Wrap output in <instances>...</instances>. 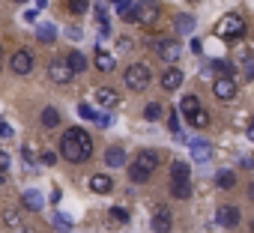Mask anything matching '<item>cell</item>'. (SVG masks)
Returning <instances> with one entry per match:
<instances>
[{"label": "cell", "mask_w": 254, "mask_h": 233, "mask_svg": "<svg viewBox=\"0 0 254 233\" xmlns=\"http://www.w3.org/2000/svg\"><path fill=\"white\" fill-rule=\"evenodd\" d=\"M150 81H153V72H150V66H144V63H132L129 69H126V87L135 90V93L147 90Z\"/></svg>", "instance_id": "4"}, {"label": "cell", "mask_w": 254, "mask_h": 233, "mask_svg": "<svg viewBox=\"0 0 254 233\" xmlns=\"http://www.w3.org/2000/svg\"><path fill=\"white\" fill-rule=\"evenodd\" d=\"M66 63H69L72 75H81V72H87V57H84L81 51H69V54H66Z\"/></svg>", "instance_id": "16"}, {"label": "cell", "mask_w": 254, "mask_h": 233, "mask_svg": "<svg viewBox=\"0 0 254 233\" xmlns=\"http://www.w3.org/2000/svg\"><path fill=\"white\" fill-rule=\"evenodd\" d=\"M191 51H194V54H200V51H203V45H200V39H191Z\"/></svg>", "instance_id": "43"}, {"label": "cell", "mask_w": 254, "mask_h": 233, "mask_svg": "<svg viewBox=\"0 0 254 233\" xmlns=\"http://www.w3.org/2000/svg\"><path fill=\"white\" fill-rule=\"evenodd\" d=\"M36 36H39V42H45V45H51V42L57 39V27H54V24H42V27L36 30Z\"/></svg>", "instance_id": "24"}, {"label": "cell", "mask_w": 254, "mask_h": 233, "mask_svg": "<svg viewBox=\"0 0 254 233\" xmlns=\"http://www.w3.org/2000/svg\"><path fill=\"white\" fill-rule=\"evenodd\" d=\"M3 224H6V227H12V230L24 227V221H21V212H15V209H6V212H3Z\"/></svg>", "instance_id": "27"}, {"label": "cell", "mask_w": 254, "mask_h": 233, "mask_svg": "<svg viewBox=\"0 0 254 233\" xmlns=\"http://www.w3.org/2000/svg\"><path fill=\"white\" fill-rule=\"evenodd\" d=\"M189 3H197V0H189Z\"/></svg>", "instance_id": "52"}, {"label": "cell", "mask_w": 254, "mask_h": 233, "mask_svg": "<svg viewBox=\"0 0 254 233\" xmlns=\"http://www.w3.org/2000/svg\"><path fill=\"white\" fill-rule=\"evenodd\" d=\"M111 218H114L117 224H126V221H129V212L120 209V206H114V209H111Z\"/></svg>", "instance_id": "34"}, {"label": "cell", "mask_w": 254, "mask_h": 233, "mask_svg": "<svg viewBox=\"0 0 254 233\" xmlns=\"http://www.w3.org/2000/svg\"><path fill=\"white\" fill-rule=\"evenodd\" d=\"M15 3H24V0H15Z\"/></svg>", "instance_id": "51"}, {"label": "cell", "mask_w": 254, "mask_h": 233, "mask_svg": "<svg viewBox=\"0 0 254 233\" xmlns=\"http://www.w3.org/2000/svg\"><path fill=\"white\" fill-rule=\"evenodd\" d=\"M96 123H99L102 129H108V126H114V116H111V114H99V120H96Z\"/></svg>", "instance_id": "38"}, {"label": "cell", "mask_w": 254, "mask_h": 233, "mask_svg": "<svg viewBox=\"0 0 254 233\" xmlns=\"http://www.w3.org/2000/svg\"><path fill=\"white\" fill-rule=\"evenodd\" d=\"M159 162H162V153L159 150H141L135 156V162L129 165V179L132 182H147L159 171Z\"/></svg>", "instance_id": "2"}, {"label": "cell", "mask_w": 254, "mask_h": 233, "mask_svg": "<svg viewBox=\"0 0 254 233\" xmlns=\"http://www.w3.org/2000/svg\"><path fill=\"white\" fill-rule=\"evenodd\" d=\"M212 93H215V99L230 102V99L236 96V81H233V75H218V78L212 81Z\"/></svg>", "instance_id": "8"}, {"label": "cell", "mask_w": 254, "mask_h": 233, "mask_svg": "<svg viewBox=\"0 0 254 233\" xmlns=\"http://www.w3.org/2000/svg\"><path fill=\"white\" fill-rule=\"evenodd\" d=\"M215 221H218L221 227H236V224H239V209H236V206H218Z\"/></svg>", "instance_id": "12"}, {"label": "cell", "mask_w": 254, "mask_h": 233, "mask_svg": "<svg viewBox=\"0 0 254 233\" xmlns=\"http://www.w3.org/2000/svg\"><path fill=\"white\" fill-rule=\"evenodd\" d=\"M21 156H24L27 168H33V165H36V156H33V147H30V144H24V147H21Z\"/></svg>", "instance_id": "35"}, {"label": "cell", "mask_w": 254, "mask_h": 233, "mask_svg": "<svg viewBox=\"0 0 254 233\" xmlns=\"http://www.w3.org/2000/svg\"><path fill=\"white\" fill-rule=\"evenodd\" d=\"M245 18L239 15V12H227L218 24H215V33H218V39H227V42H236V39H242L245 36Z\"/></svg>", "instance_id": "3"}, {"label": "cell", "mask_w": 254, "mask_h": 233, "mask_svg": "<svg viewBox=\"0 0 254 233\" xmlns=\"http://www.w3.org/2000/svg\"><path fill=\"white\" fill-rule=\"evenodd\" d=\"M78 114L84 116V120H99V114H96L90 105H78Z\"/></svg>", "instance_id": "36"}, {"label": "cell", "mask_w": 254, "mask_h": 233, "mask_svg": "<svg viewBox=\"0 0 254 233\" xmlns=\"http://www.w3.org/2000/svg\"><path fill=\"white\" fill-rule=\"evenodd\" d=\"M9 69H12L15 75H30V72H33V51L18 48V51L12 54V60H9Z\"/></svg>", "instance_id": "7"}, {"label": "cell", "mask_w": 254, "mask_h": 233, "mask_svg": "<svg viewBox=\"0 0 254 233\" xmlns=\"http://www.w3.org/2000/svg\"><path fill=\"white\" fill-rule=\"evenodd\" d=\"M180 111H183L186 116H191L194 111H200V99H197L194 93H189V96H183V102H180Z\"/></svg>", "instance_id": "21"}, {"label": "cell", "mask_w": 254, "mask_h": 233, "mask_svg": "<svg viewBox=\"0 0 254 233\" xmlns=\"http://www.w3.org/2000/svg\"><path fill=\"white\" fill-rule=\"evenodd\" d=\"M0 138H12V129L6 126V120H0Z\"/></svg>", "instance_id": "40"}, {"label": "cell", "mask_w": 254, "mask_h": 233, "mask_svg": "<svg viewBox=\"0 0 254 233\" xmlns=\"http://www.w3.org/2000/svg\"><path fill=\"white\" fill-rule=\"evenodd\" d=\"M156 54L165 60V63H177L183 57V45L177 39H159L156 42Z\"/></svg>", "instance_id": "6"}, {"label": "cell", "mask_w": 254, "mask_h": 233, "mask_svg": "<svg viewBox=\"0 0 254 233\" xmlns=\"http://www.w3.org/2000/svg\"><path fill=\"white\" fill-rule=\"evenodd\" d=\"M251 233H254V221H251Z\"/></svg>", "instance_id": "50"}, {"label": "cell", "mask_w": 254, "mask_h": 233, "mask_svg": "<svg viewBox=\"0 0 254 233\" xmlns=\"http://www.w3.org/2000/svg\"><path fill=\"white\" fill-rule=\"evenodd\" d=\"M239 60H242V78L245 81H254V54L245 51V54H239Z\"/></svg>", "instance_id": "23"}, {"label": "cell", "mask_w": 254, "mask_h": 233, "mask_svg": "<svg viewBox=\"0 0 254 233\" xmlns=\"http://www.w3.org/2000/svg\"><path fill=\"white\" fill-rule=\"evenodd\" d=\"M215 182H218V188H233L236 185V176H233V171H218L215 174Z\"/></svg>", "instance_id": "25"}, {"label": "cell", "mask_w": 254, "mask_h": 233, "mask_svg": "<svg viewBox=\"0 0 254 233\" xmlns=\"http://www.w3.org/2000/svg\"><path fill=\"white\" fill-rule=\"evenodd\" d=\"M57 126H60V111L48 105V108L42 111V129H57Z\"/></svg>", "instance_id": "20"}, {"label": "cell", "mask_w": 254, "mask_h": 233, "mask_svg": "<svg viewBox=\"0 0 254 233\" xmlns=\"http://www.w3.org/2000/svg\"><path fill=\"white\" fill-rule=\"evenodd\" d=\"M90 188H93L96 194H108V191L114 188L111 174H93V176H90Z\"/></svg>", "instance_id": "13"}, {"label": "cell", "mask_w": 254, "mask_h": 233, "mask_svg": "<svg viewBox=\"0 0 254 233\" xmlns=\"http://www.w3.org/2000/svg\"><path fill=\"white\" fill-rule=\"evenodd\" d=\"M162 87H165L168 93L180 90V87H183V72H180V69H168V72L162 75Z\"/></svg>", "instance_id": "15"}, {"label": "cell", "mask_w": 254, "mask_h": 233, "mask_svg": "<svg viewBox=\"0 0 254 233\" xmlns=\"http://www.w3.org/2000/svg\"><path fill=\"white\" fill-rule=\"evenodd\" d=\"M189 123H191V126H197V129H203V126H209V114L200 108V111H194V114L189 116Z\"/></svg>", "instance_id": "29"}, {"label": "cell", "mask_w": 254, "mask_h": 233, "mask_svg": "<svg viewBox=\"0 0 254 233\" xmlns=\"http://www.w3.org/2000/svg\"><path fill=\"white\" fill-rule=\"evenodd\" d=\"M248 194H251V200H254V182H251V188H248Z\"/></svg>", "instance_id": "48"}, {"label": "cell", "mask_w": 254, "mask_h": 233, "mask_svg": "<svg viewBox=\"0 0 254 233\" xmlns=\"http://www.w3.org/2000/svg\"><path fill=\"white\" fill-rule=\"evenodd\" d=\"M21 203H24V209H30V212H39V209L45 206V200H42V194H39L36 188H27V191L21 194Z\"/></svg>", "instance_id": "14"}, {"label": "cell", "mask_w": 254, "mask_h": 233, "mask_svg": "<svg viewBox=\"0 0 254 233\" xmlns=\"http://www.w3.org/2000/svg\"><path fill=\"white\" fill-rule=\"evenodd\" d=\"M48 78H51L54 84H69L75 75H72L69 63H66L63 57H57V60H51V63H48Z\"/></svg>", "instance_id": "9"}, {"label": "cell", "mask_w": 254, "mask_h": 233, "mask_svg": "<svg viewBox=\"0 0 254 233\" xmlns=\"http://www.w3.org/2000/svg\"><path fill=\"white\" fill-rule=\"evenodd\" d=\"M171 176H174V182H189L191 171H189L186 162H174V165H171Z\"/></svg>", "instance_id": "22"}, {"label": "cell", "mask_w": 254, "mask_h": 233, "mask_svg": "<svg viewBox=\"0 0 254 233\" xmlns=\"http://www.w3.org/2000/svg\"><path fill=\"white\" fill-rule=\"evenodd\" d=\"M162 15V6L156 3V0H141V3H135V21L144 24V27H153Z\"/></svg>", "instance_id": "5"}, {"label": "cell", "mask_w": 254, "mask_h": 233, "mask_svg": "<svg viewBox=\"0 0 254 233\" xmlns=\"http://www.w3.org/2000/svg\"><path fill=\"white\" fill-rule=\"evenodd\" d=\"M3 179H6V174H0V182H3Z\"/></svg>", "instance_id": "49"}, {"label": "cell", "mask_w": 254, "mask_h": 233, "mask_svg": "<svg viewBox=\"0 0 254 233\" xmlns=\"http://www.w3.org/2000/svg\"><path fill=\"white\" fill-rule=\"evenodd\" d=\"M42 162H45V165H54V162H57V153H51V150L42 153Z\"/></svg>", "instance_id": "41"}, {"label": "cell", "mask_w": 254, "mask_h": 233, "mask_svg": "<svg viewBox=\"0 0 254 233\" xmlns=\"http://www.w3.org/2000/svg\"><path fill=\"white\" fill-rule=\"evenodd\" d=\"M171 194L177 200H186V197H191V185L189 182H171Z\"/></svg>", "instance_id": "26"}, {"label": "cell", "mask_w": 254, "mask_h": 233, "mask_svg": "<svg viewBox=\"0 0 254 233\" xmlns=\"http://www.w3.org/2000/svg\"><path fill=\"white\" fill-rule=\"evenodd\" d=\"M191 159L194 162H209L212 159V147L206 141H191Z\"/></svg>", "instance_id": "18"}, {"label": "cell", "mask_w": 254, "mask_h": 233, "mask_svg": "<svg viewBox=\"0 0 254 233\" xmlns=\"http://www.w3.org/2000/svg\"><path fill=\"white\" fill-rule=\"evenodd\" d=\"M162 114H165V108H162L159 102H150V105L144 108V116H147V120H159Z\"/></svg>", "instance_id": "30"}, {"label": "cell", "mask_w": 254, "mask_h": 233, "mask_svg": "<svg viewBox=\"0 0 254 233\" xmlns=\"http://www.w3.org/2000/svg\"><path fill=\"white\" fill-rule=\"evenodd\" d=\"M96 102H99L102 108H117L123 99H120V93H117L114 87H99V90H96Z\"/></svg>", "instance_id": "11"}, {"label": "cell", "mask_w": 254, "mask_h": 233, "mask_svg": "<svg viewBox=\"0 0 254 233\" xmlns=\"http://www.w3.org/2000/svg\"><path fill=\"white\" fill-rule=\"evenodd\" d=\"M60 156H63L66 162H72V165L87 162V159L93 156V141H90V135H87L84 129H78V126L66 129V132H63V141H60Z\"/></svg>", "instance_id": "1"}, {"label": "cell", "mask_w": 254, "mask_h": 233, "mask_svg": "<svg viewBox=\"0 0 254 233\" xmlns=\"http://www.w3.org/2000/svg\"><path fill=\"white\" fill-rule=\"evenodd\" d=\"M171 227H174V215H171V209H156L153 212V230L156 233H171Z\"/></svg>", "instance_id": "10"}, {"label": "cell", "mask_w": 254, "mask_h": 233, "mask_svg": "<svg viewBox=\"0 0 254 233\" xmlns=\"http://www.w3.org/2000/svg\"><path fill=\"white\" fill-rule=\"evenodd\" d=\"M93 63H96V69H99V72H105V75H108V72H114V66H117L114 54H108V51H102V48L96 51V60H93Z\"/></svg>", "instance_id": "17"}, {"label": "cell", "mask_w": 254, "mask_h": 233, "mask_svg": "<svg viewBox=\"0 0 254 233\" xmlns=\"http://www.w3.org/2000/svg\"><path fill=\"white\" fill-rule=\"evenodd\" d=\"M84 33H81V27H69V39H81Z\"/></svg>", "instance_id": "42"}, {"label": "cell", "mask_w": 254, "mask_h": 233, "mask_svg": "<svg viewBox=\"0 0 254 233\" xmlns=\"http://www.w3.org/2000/svg\"><path fill=\"white\" fill-rule=\"evenodd\" d=\"M117 12H120V18H123V21H135V6L129 3V0H126L123 6H117Z\"/></svg>", "instance_id": "31"}, {"label": "cell", "mask_w": 254, "mask_h": 233, "mask_svg": "<svg viewBox=\"0 0 254 233\" xmlns=\"http://www.w3.org/2000/svg\"><path fill=\"white\" fill-rule=\"evenodd\" d=\"M6 168H9V156L0 150V174H6Z\"/></svg>", "instance_id": "39"}, {"label": "cell", "mask_w": 254, "mask_h": 233, "mask_svg": "<svg viewBox=\"0 0 254 233\" xmlns=\"http://www.w3.org/2000/svg\"><path fill=\"white\" fill-rule=\"evenodd\" d=\"M0 69H3V60H0Z\"/></svg>", "instance_id": "53"}, {"label": "cell", "mask_w": 254, "mask_h": 233, "mask_svg": "<svg viewBox=\"0 0 254 233\" xmlns=\"http://www.w3.org/2000/svg\"><path fill=\"white\" fill-rule=\"evenodd\" d=\"M168 126H171V132H174V135H180V114H177V111L171 114V120H168Z\"/></svg>", "instance_id": "37"}, {"label": "cell", "mask_w": 254, "mask_h": 233, "mask_svg": "<svg viewBox=\"0 0 254 233\" xmlns=\"http://www.w3.org/2000/svg\"><path fill=\"white\" fill-rule=\"evenodd\" d=\"M108 3H117V6H123V3H126V0H108Z\"/></svg>", "instance_id": "46"}, {"label": "cell", "mask_w": 254, "mask_h": 233, "mask_svg": "<svg viewBox=\"0 0 254 233\" xmlns=\"http://www.w3.org/2000/svg\"><path fill=\"white\" fill-rule=\"evenodd\" d=\"M15 233H36V230H33V227H27V224H24V227H18V230H15Z\"/></svg>", "instance_id": "45"}, {"label": "cell", "mask_w": 254, "mask_h": 233, "mask_svg": "<svg viewBox=\"0 0 254 233\" xmlns=\"http://www.w3.org/2000/svg\"><path fill=\"white\" fill-rule=\"evenodd\" d=\"M90 9V0H69V12H75V15H84Z\"/></svg>", "instance_id": "32"}, {"label": "cell", "mask_w": 254, "mask_h": 233, "mask_svg": "<svg viewBox=\"0 0 254 233\" xmlns=\"http://www.w3.org/2000/svg\"><path fill=\"white\" fill-rule=\"evenodd\" d=\"M174 27H177L180 33H191V30H194V18H191V15H177Z\"/></svg>", "instance_id": "28"}, {"label": "cell", "mask_w": 254, "mask_h": 233, "mask_svg": "<svg viewBox=\"0 0 254 233\" xmlns=\"http://www.w3.org/2000/svg\"><path fill=\"white\" fill-rule=\"evenodd\" d=\"M54 227H57V230H72V218L57 212V215H54Z\"/></svg>", "instance_id": "33"}, {"label": "cell", "mask_w": 254, "mask_h": 233, "mask_svg": "<svg viewBox=\"0 0 254 233\" xmlns=\"http://www.w3.org/2000/svg\"><path fill=\"white\" fill-rule=\"evenodd\" d=\"M105 165H108V168H123V165H126V150H120V147H108V153H105Z\"/></svg>", "instance_id": "19"}, {"label": "cell", "mask_w": 254, "mask_h": 233, "mask_svg": "<svg viewBox=\"0 0 254 233\" xmlns=\"http://www.w3.org/2000/svg\"><path fill=\"white\" fill-rule=\"evenodd\" d=\"M36 6H39V9H45V0H36Z\"/></svg>", "instance_id": "47"}, {"label": "cell", "mask_w": 254, "mask_h": 233, "mask_svg": "<svg viewBox=\"0 0 254 233\" xmlns=\"http://www.w3.org/2000/svg\"><path fill=\"white\" fill-rule=\"evenodd\" d=\"M245 135H248V141H254V123H251V126L245 129Z\"/></svg>", "instance_id": "44"}]
</instances>
